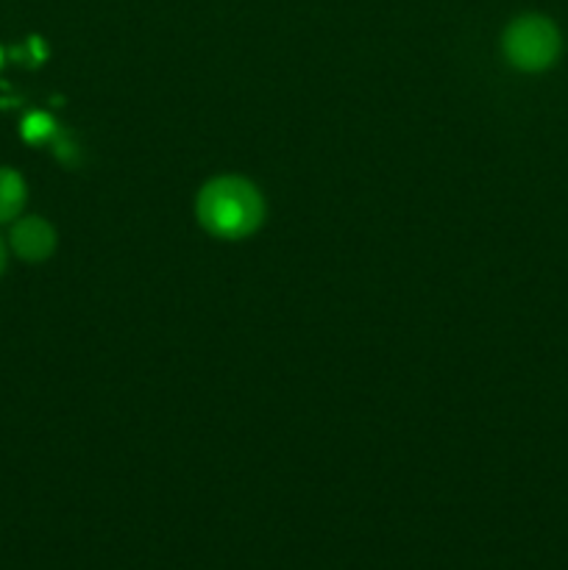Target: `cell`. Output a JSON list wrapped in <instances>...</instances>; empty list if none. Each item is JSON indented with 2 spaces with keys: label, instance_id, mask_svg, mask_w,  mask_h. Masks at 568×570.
<instances>
[{
  "label": "cell",
  "instance_id": "obj_4",
  "mask_svg": "<svg viewBox=\"0 0 568 570\" xmlns=\"http://www.w3.org/2000/svg\"><path fill=\"white\" fill-rule=\"evenodd\" d=\"M26 204V184L14 170H0V223L20 215Z\"/></svg>",
  "mask_w": 568,
  "mask_h": 570
},
{
  "label": "cell",
  "instance_id": "obj_2",
  "mask_svg": "<svg viewBox=\"0 0 568 570\" xmlns=\"http://www.w3.org/2000/svg\"><path fill=\"white\" fill-rule=\"evenodd\" d=\"M505 56L523 72L549 70L560 56V33L555 22L540 14H523L505 31Z\"/></svg>",
  "mask_w": 568,
  "mask_h": 570
},
{
  "label": "cell",
  "instance_id": "obj_6",
  "mask_svg": "<svg viewBox=\"0 0 568 570\" xmlns=\"http://www.w3.org/2000/svg\"><path fill=\"white\" fill-rule=\"evenodd\" d=\"M6 267V248H3V239H0V273H3Z\"/></svg>",
  "mask_w": 568,
  "mask_h": 570
},
{
  "label": "cell",
  "instance_id": "obj_1",
  "mask_svg": "<svg viewBox=\"0 0 568 570\" xmlns=\"http://www.w3.org/2000/svg\"><path fill=\"white\" fill-rule=\"evenodd\" d=\"M198 220L221 239H239L254 234L265 217V204L256 187L245 178L223 176L206 184L198 195Z\"/></svg>",
  "mask_w": 568,
  "mask_h": 570
},
{
  "label": "cell",
  "instance_id": "obj_3",
  "mask_svg": "<svg viewBox=\"0 0 568 570\" xmlns=\"http://www.w3.org/2000/svg\"><path fill=\"white\" fill-rule=\"evenodd\" d=\"M11 248L26 262H42L53 254L56 234L50 223L39 220V217H26L11 228Z\"/></svg>",
  "mask_w": 568,
  "mask_h": 570
},
{
  "label": "cell",
  "instance_id": "obj_5",
  "mask_svg": "<svg viewBox=\"0 0 568 570\" xmlns=\"http://www.w3.org/2000/svg\"><path fill=\"white\" fill-rule=\"evenodd\" d=\"M22 137L28 142H45L48 137H53V120L48 115H31L22 122Z\"/></svg>",
  "mask_w": 568,
  "mask_h": 570
}]
</instances>
